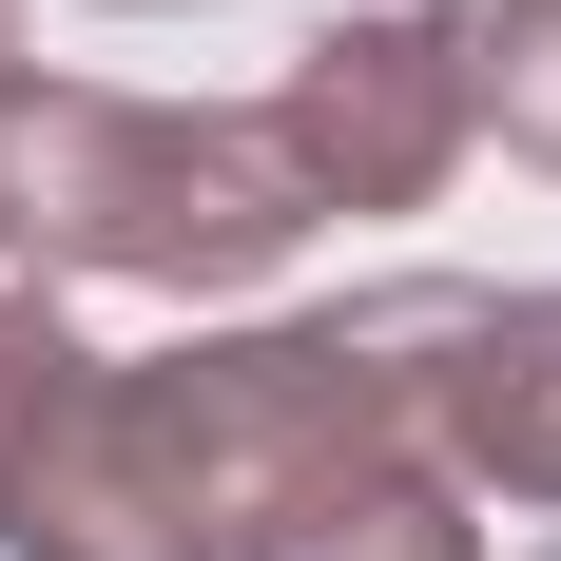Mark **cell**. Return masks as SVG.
<instances>
[{
	"label": "cell",
	"instance_id": "ba28073f",
	"mask_svg": "<svg viewBox=\"0 0 561 561\" xmlns=\"http://www.w3.org/2000/svg\"><path fill=\"white\" fill-rule=\"evenodd\" d=\"M136 20H156V0H136Z\"/></svg>",
	"mask_w": 561,
	"mask_h": 561
},
{
	"label": "cell",
	"instance_id": "7a4b0ae2",
	"mask_svg": "<svg viewBox=\"0 0 561 561\" xmlns=\"http://www.w3.org/2000/svg\"><path fill=\"white\" fill-rule=\"evenodd\" d=\"M272 156L310 214H426L465 174V136H484V78H465V0H368V20H330V39H290L272 98Z\"/></svg>",
	"mask_w": 561,
	"mask_h": 561
},
{
	"label": "cell",
	"instance_id": "277c9868",
	"mask_svg": "<svg viewBox=\"0 0 561 561\" xmlns=\"http://www.w3.org/2000/svg\"><path fill=\"white\" fill-rule=\"evenodd\" d=\"M426 446H446L465 504H542L561 523V290H465Z\"/></svg>",
	"mask_w": 561,
	"mask_h": 561
},
{
	"label": "cell",
	"instance_id": "3957f363",
	"mask_svg": "<svg viewBox=\"0 0 561 561\" xmlns=\"http://www.w3.org/2000/svg\"><path fill=\"white\" fill-rule=\"evenodd\" d=\"M0 561H194L116 426V348H78L58 290H0Z\"/></svg>",
	"mask_w": 561,
	"mask_h": 561
},
{
	"label": "cell",
	"instance_id": "6da1fadb",
	"mask_svg": "<svg viewBox=\"0 0 561 561\" xmlns=\"http://www.w3.org/2000/svg\"><path fill=\"white\" fill-rule=\"evenodd\" d=\"M310 194H290L272 116L232 98H98V78H20L0 58V272L58 290H174V310H232L310 252Z\"/></svg>",
	"mask_w": 561,
	"mask_h": 561
},
{
	"label": "cell",
	"instance_id": "5b68a950",
	"mask_svg": "<svg viewBox=\"0 0 561 561\" xmlns=\"http://www.w3.org/2000/svg\"><path fill=\"white\" fill-rule=\"evenodd\" d=\"M232 561H484V523H465L446 446H368V465H330V484H290Z\"/></svg>",
	"mask_w": 561,
	"mask_h": 561
},
{
	"label": "cell",
	"instance_id": "8992f818",
	"mask_svg": "<svg viewBox=\"0 0 561 561\" xmlns=\"http://www.w3.org/2000/svg\"><path fill=\"white\" fill-rule=\"evenodd\" d=\"M465 78H484V136L561 174V0H465Z\"/></svg>",
	"mask_w": 561,
	"mask_h": 561
},
{
	"label": "cell",
	"instance_id": "52a82bcc",
	"mask_svg": "<svg viewBox=\"0 0 561 561\" xmlns=\"http://www.w3.org/2000/svg\"><path fill=\"white\" fill-rule=\"evenodd\" d=\"M0 58H20V0H0Z\"/></svg>",
	"mask_w": 561,
	"mask_h": 561
}]
</instances>
